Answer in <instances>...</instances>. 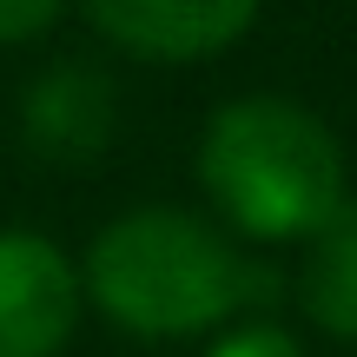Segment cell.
<instances>
[{
    "instance_id": "obj_5",
    "label": "cell",
    "mask_w": 357,
    "mask_h": 357,
    "mask_svg": "<svg viewBox=\"0 0 357 357\" xmlns=\"http://www.w3.org/2000/svg\"><path fill=\"white\" fill-rule=\"evenodd\" d=\"M119 132V93L100 66L60 60L26 86L20 100V139L47 166H93Z\"/></svg>"
},
{
    "instance_id": "obj_3",
    "label": "cell",
    "mask_w": 357,
    "mask_h": 357,
    "mask_svg": "<svg viewBox=\"0 0 357 357\" xmlns=\"http://www.w3.org/2000/svg\"><path fill=\"white\" fill-rule=\"evenodd\" d=\"M79 298V271L53 238L0 231V357H60Z\"/></svg>"
},
{
    "instance_id": "obj_7",
    "label": "cell",
    "mask_w": 357,
    "mask_h": 357,
    "mask_svg": "<svg viewBox=\"0 0 357 357\" xmlns=\"http://www.w3.org/2000/svg\"><path fill=\"white\" fill-rule=\"evenodd\" d=\"M205 357H305V351H298V337L278 331V324H238V331H225Z\"/></svg>"
},
{
    "instance_id": "obj_2",
    "label": "cell",
    "mask_w": 357,
    "mask_h": 357,
    "mask_svg": "<svg viewBox=\"0 0 357 357\" xmlns=\"http://www.w3.org/2000/svg\"><path fill=\"white\" fill-rule=\"evenodd\" d=\"M199 185L238 231L265 245L311 238L351 205L337 132L278 93H252L212 113L199 139Z\"/></svg>"
},
{
    "instance_id": "obj_4",
    "label": "cell",
    "mask_w": 357,
    "mask_h": 357,
    "mask_svg": "<svg viewBox=\"0 0 357 357\" xmlns=\"http://www.w3.org/2000/svg\"><path fill=\"white\" fill-rule=\"evenodd\" d=\"M79 7L113 47L166 66L212 60L258 20V0H79Z\"/></svg>"
},
{
    "instance_id": "obj_6",
    "label": "cell",
    "mask_w": 357,
    "mask_h": 357,
    "mask_svg": "<svg viewBox=\"0 0 357 357\" xmlns=\"http://www.w3.org/2000/svg\"><path fill=\"white\" fill-rule=\"evenodd\" d=\"M305 245L311 252H305V271H298L305 318L331 337H357V205H344Z\"/></svg>"
},
{
    "instance_id": "obj_1",
    "label": "cell",
    "mask_w": 357,
    "mask_h": 357,
    "mask_svg": "<svg viewBox=\"0 0 357 357\" xmlns=\"http://www.w3.org/2000/svg\"><path fill=\"white\" fill-rule=\"evenodd\" d=\"M79 291L132 337H199L252 298H271L278 278L238 258L205 218L178 205H139L93 238Z\"/></svg>"
},
{
    "instance_id": "obj_8",
    "label": "cell",
    "mask_w": 357,
    "mask_h": 357,
    "mask_svg": "<svg viewBox=\"0 0 357 357\" xmlns=\"http://www.w3.org/2000/svg\"><path fill=\"white\" fill-rule=\"evenodd\" d=\"M66 0H0V47H20V40L47 33L53 20H60Z\"/></svg>"
}]
</instances>
